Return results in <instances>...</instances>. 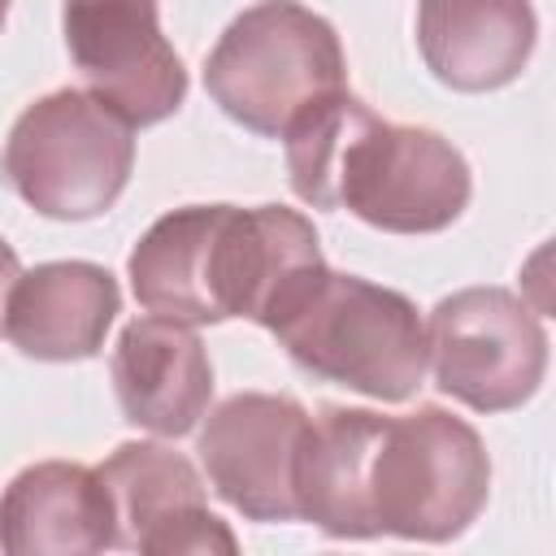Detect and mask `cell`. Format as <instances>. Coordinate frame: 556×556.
<instances>
[{
    "mask_svg": "<svg viewBox=\"0 0 556 556\" xmlns=\"http://www.w3.org/2000/svg\"><path fill=\"white\" fill-rule=\"evenodd\" d=\"M135 126L91 91L61 87L26 104L4 139V182L43 217L91 222L117 204L135 169Z\"/></svg>",
    "mask_w": 556,
    "mask_h": 556,
    "instance_id": "5b68a950",
    "label": "cell"
},
{
    "mask_svg": "<svg viewBox=\"0 0 556 556\" xmlns=\"http://www.w3.org/2000/svg\"><path fill=\"white\" fill-rule=\"evenodd\" d=\"M291 191L313 208H348L387 235L447 230L469 195L465 152L430 126L382 122L348 87L313 100L287 130Z\"/></svg>",
    "mask_w": 556,
    "mask_h": 556,
    "instance_id": "7a4b0ae2",
    "label": "cell"
},
{
    "mask_svg": "<svg viewBox=\"0 0 556 556\" xmlns=\"http://www.w3.org/2000/svg\"><path fill=\"white\" fill-rule=\"evenodd\" d=\"M491 495V456L482 434L439 408L387 417L369 465V513L378 534L447 543L465 534Z\"/></svg>",
    "mask_w": 556,
    "mask_h": 556,
    "instance_id": "8992f818",
    "label": "cell"
},
{
    "mask_svg": "<svg viewBox=\"0 0 556 556\" xmlns=\"http://www.w3.org/2000/svg\"><path fill=\"white\" fill-rule=\"evenodd\" d=\"M539 39L530 0H417V48L452 91H500L521 78Z\"/></svg>",
    "mask_w": 556,
    "mask_h": 556,
    "instance_id": "4fadbf2b",
    "label": "cell"
},
{
    "mask_svg": "<svg viewBox=\"0 0 556 556\" xmlns=\"http://www.w3.org/2000/svg\"><path fill=\"white\" fill-rule=\"evenodd\" d=\"M308 408L291 395L239 391L222 400L200 430L208 486L248 521H295V465Z\"/></svg>",
    "mask_w": 556,
    "mask_h": 556,
    "instance_id": "9c48e42d",
    "label": "cell"
},
{
    "mask_svg": "<svg viewBox=\"0 0 556 556\" xmlns=\"http://www.w3.org/2000/svg\"><path fill=\"white\" fill-rule=\"evenodd\" d=\"M213 104L252 135L282 130L321 96L348 87L339 30L300 0H261L243 9L204 61Z\"/></svg>",
    "mask_w": 556,
    "mask_h": 556,
    "instance_id": "277c9868",
    "label": "cell"
},
{
    "mask_svg": "<svg viewBox=\"0 0 556 556\" xmlns=\"http://www.w3.org/2000/svg\"><path fill=\"white\" fill-rule=\"evenodd\" d=\"M117 408L130 426L178 439L200 426L213 400V361L187 321L135 317L109 361Z\"/></svg>",
    "mask_w": 556,
    "mask_h": 556,
    "instance_id": "8fae6325",
    "label": "cell"
},
{
    "mask_svg": "<svg viewBox=\"0 0 556 556\" xmlns=\"http://www.w3.org/2000/svg\"><path fill=\"white\" fill-rule=\"evenodd\" d=\"M113 504V547L152 556H213L239 552L230 526L208 513L204 478L165 443H122L96 465Z\"/></svg>",
    "mask_w": 556,
    "mask_h": 556,
    "instance_id": "30bf717a",
    "label": "cell"
},
{
    "mask_svg": "<svg viewBox=\"0 0 556 556\" xmlns=\"http://www.w3.org/2000/svg\"><path fill=\"white\" fill-rule=\"evenodd\" d=\"M117 313L122 291L104 265L43 261L22 269L9 291L4 339L30 361H91Z\"/></svg>",
    "mask_w": 556,
    "mask_h": 556,
    "instance_id": "7c38bea8",
    "label": "cell"
},
{
    "mask_svg": "<svg viewBox=\"0 0 556 556\" xmlns=\"http://www.w3.org/2000/svg\"><path fill=\"white\" fill-rule=\"evenodd\" d=\"M61 30L87 91L126 126H156L187 100V70L156 0H65Z\"/></svg>",
    "mask_w": 556,
    "mask_h": 556,
    "instance_id": "ba28073f",
    "label": "cell"
},
{
    "mask_svg": "<svg viewBox=\"0 0 556 556\" xmlns=\"http://www.w3.org/2000/svg\"><path fill=\"white\" fill-rule=\"evenodd\" d=\"M17 274H22V261H17V252L0 235V334H4V308H9V291H13Z\"/></svg>",
    "mask_w": 556,
    "mask_h": 556,
    "instance_id": "2e32d148",
    "label": "cell"
},
{
    "mask_svg": "<svg viewBox=\"0 0 556 556\" xmlns=\"http://www.w3.org/2000/svg\"><path fill=\"white\" fill-rule=\"evenodd\" d=\"M0 547L9 556H91L113 547V504L91 465L39 460L0 495Z\"/></svg>",
    "mask_w": 556,
    "mask_h": 556,
    "instance_id": "5bb4252c",
    "label": "cell"
},
{
    "mask_svg": "<svg viewBox=\"0 0 556 556\" xmlns=\"http://www.w3.org/2000/svg\"><path fill=\"white\" fill-rule=\"evenodd\" d=\"M321 265L317 230L295 208L187 204L139 235L126 274L135 300L156 317L187 326L248 317L265 326Z\"/></svg>",
    "mask_w": 556,
    "mask_h": 556,
    "instance_id": "6da1fadb",
    "label": "cell"
},
{
    "mask_svg": "<svg viewBox=\"0 0 556 556\" xmlns=\"http://www.w3.org/2000/svg\"><path fill=\"white\" fill-rule=\"evenodd\" d=\"M269 334L313 378L382 404L417 395L426 378V321L417 304L395 287L330 265L300 287Z\"/></svg>",
    "mask_w": 556,
    "mask_h": 556,
    "instance_id": "3957f363",
    "label": "cell"
},
{
    "mask_svg": "<svg viewBox=\"0 0 556 556\" xmlns=\"http://www.w3.org/2000/svg\"><path fill=\"white\" fill-rule=\"evenodd\" d=\"M426 365L434 369V387L465 408L513 413L543 387L547 330L508 287H465L434 304Z\"/></svg>",
    "mask_w": 556,
    "mask_h": 556,
    "instance_id": "52a82bcc",
    "label": "cell"
},
{
    "mask_svg": "<svg viewBox=\"0 0 556 556\" xmlns=\"http://www.w3.org/2000/svg\"><path fill=\"white\" fill-rule=\"evenodd\" d=\"M4 17H9V0H0V26H4Z\"/></svg>",
    "mask_w": 556,
    "mask_h": 556,
    "instance_id": "e0dca14e",
    "label": "cell"
},
{
    "mask_svg": "<svg viewBox=\"0 0 556 556\" xmlns=\"http://www.w3.org/2000/svg\"><path fill=\"white\" fill-rule=\"evenodd\" d=\"M387 417L326 404L308 417L295 465V513L330 539H378L369 513V465Z\"/></svg>",
    "mask_w": 556,
    "mask_h": 556,
    "instance_id": "9a60e30c",
    "label": "cell"
}]
</instances>
